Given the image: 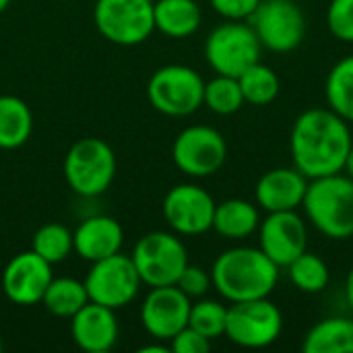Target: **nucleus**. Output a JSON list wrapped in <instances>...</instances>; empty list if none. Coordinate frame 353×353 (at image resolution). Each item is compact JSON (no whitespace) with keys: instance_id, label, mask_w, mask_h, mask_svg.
I'll return each mask as SVG.
<instances>
[{"instance_id":"31","label":"nucleus","mask_w":353,"mask_h":353,"mask_svg":"<svg viewBox=\"0 0 353 353\" xmlns=\"http://www.w3.org/2000/svg\"><path fill=\"white\" fill-rule=\"evenodd\" d=\"M327 27L343 43H353V0H331L327 8Z\"/></svg>"},{"instance_id":"25","label":"nucleus","mask_w":353,"mask_h":353,"mask_svg":"<svg viewBox=\"0 0 353 353\" xmlns=\"http://www.w3.org/2000/svg\"><path fill=\"white\" fill-rule=\"evenodd\" d=\"M325 97L335 114L353 122V54L341 58L329 70L325 81Z\"/></svg>"},{"instance_id":"34","label":"nucleus","mask_w":353,"mask_h":353,"mask_svg":"<svg viewBox=\"0 0 353 353\" xmlns=\"http://www.w3.org/2000/svg\"><path fill=\"white\" fill-rule=\"evenodd\" d=\"M211 8L225 21H248L261 0H209Z\"/></svg>"},{"instance_id":"15","label":"nucleus","mask_w":353,"mask_h":353,"mask_svg":"<svg viewBox=\"0 0 353 353\" xmlns=\"http://www.w3.org/2000/svg\"><path fill=\"white\" fill-rule=\"evenodd\" d=\"M259 248L281 269L308 248V228L298 211H275L261 219Z\"/></svg>"},{"instance_id":"10","label":"nucleus","mask_w":353,"mask_h":353,"mask_svg":"<svg viewBox=\"0 0 353 353\" xmlns=\"http://www.w3.org/2000/svg\"><path fill=\"white\" fill-rule=\"evenodd\" d=\"M283 331V314L269 300H246L228 306L225 337L246 350H263L273 345Z\"/></svg>"},{"instance_id":"4","label":"nucleus","mask_w":353,"mask_h":353,"mask_svg":"<svg viewBox=\"0 0 353 353\" xmlns=\"http://www.w3.org/2000/svg\"><path fill=\"white\" fill-rule=\"evenodd\" d=\"M64 178L79 196L103 194L116 178L114 149L95 137L79 139L64 157Z\"/></svg>"},{"instance_id":"11","label":"nucleus","mask_w":353,"mask_h":353,"mask_svg":"<svg viewBox=\"0 0 353 353\" xmlns=\"http://www.w3.org/2000/svg\"><path fill=\"white\" fill-rule=\"evenodd\" d=\"M248 23L261 46L275 54L294 52L306 37V14L296 0H261Z\"/></svg>"},{"instance_id":"12","label":"nucleus","mask_w":353,"mask_h":353,"mask_svg":"<svg viewBox=\"0 0 353 353\" xmlns=\"http://www.w3.org/2000/svg\"><path fill=\"white\" fill-rule=\"evenodd\" d=\"M228 157L223 134L205 124H194L178 132L172 145L174 165L190 178H207L221 170Z\"/></svg>"},{"instance_id":"2","label":"nucleus","mask_w":353,"mask_h":353,"mask_svg":"<svg viewBox=\"0 0 353 353\" xmlns=\"http://www.w3.org/2000/svg\"><path fill=\"white\" fill-rule=\"evenodd\" d=\"M211 281L230 304L269 298L277 288L279 267L261 248L236 246L223 250L213 261Z\"/></svg>"},{"instance_id":"32","label":"nucleus","mask_w":353,"mask_h":353,"mask_svg":"<svg viewBox=\"0 0 353 353\" xmlns=\"http://www.w3.org/2000/svg\"><path fill=\"white\" fill-rule=\"evenodd\" d=\"M176 285L192 300V298H205L207 292L213 288V281H211V271H205L203 267H196V265H186V269L182 271V275L178 277Z\"/></svg>"},{"instance_id":"36","label":"nucleus","mask_w":353,"mask_h":353,"mask_svg":"<svg viewBox=\"0 0 353 353\" xmlns=\"http://www.w3.org/2000/svg\"><path fill=\"white\" fill-rule=\"evenodd\" d=\"M343 170L347 172V176H350V178H353V145H352V149H350V153H347V157H345Z\"/></svg>"},{"instance_id":"37","label":"nucleus","mask_w":353,"mask_h":353,"mask_svg":"<svg viewBox=\"0 0 353 353\" xmlns=\"http://www.w3.org/2000/svg\"><path fill=\"white\" fill-rule=\"evenodd\" d=\"M8 4H10V0H0V14L8 8Z\"/></svg>"},{"instance_id":"9","label":"nucleus","mask_w":353,"mask_h":353,"mask_svg":"<svg viewBox=\"0 0 353 353\" xmlns=\"http://www.w3.org/2000/svg\"><path fill=\"white\" fill-rule=\"evenodd\" d=\"M83 283L87 288L89 302L108 306L112 310H120L132 304L143 285L130 254H122V250L91 263Z\"/></svg>"},{"instance_id":"13","label":"nucleus","mask_w":353,"mask_h":353,"mask_svg":"<svg viewBox=\"0 0 353 353\" xmlns=\"http://www.w3.org/2000/svg\"><path fill=\"white\" fill-rule=\"evenodd\" d=\"M213 196L196 184H176L163 199V217L178 236H201L213 228Z\"/></svg>"},{"instance_id":"20","label":"nucleus","mask_w":353,"mask_h":353,"mask_svg":"<svg viewBox=\"0 0 353 353\" xmlns=\"http://www.w3.org/2000/svg\"><path fill=\"white\" fill-rule=\"evenodd\" d=\"M155 31L172 39H184L199 31L203 12L196 0H153Z\"/></svg>"},{"instance_id":"14","label":"nucleus","mask_w":353,"mask_h":353,"mask_svg":"<svg viewBox=\"0 0 353 353\" xmlns=\"http://www.w3.org/2000/svg\"><path fill=\"white\" fill-rule=\"evenodd\" d=\"M190 306V298L178 285L151 288L141 304L139 319L143 329L155 341L168 343L178 331L188 325Z\"/></svg>"},{"instance_id":"24","label":"nucleus","mask_w":353,"mask_h":353,"mask_svg":"<svg viewBox=\"0 0 353 353\" xmlns=\"http://www.w3.org/2000/svg\"><path fill=\"white\" fill-rule=\"evenodd\" d=\"M89 302L87 288L74 277H54L41 298V306L56 319H72Z\"/></svg>"},{"instance_id":"1","label":"nucleus","mask_w":353,"mask_h":353,"mask_svg":"<svg viewBox=\"0 0 353 353\" xmlns=\"http://www.w3.org/2000/svg\"><path fill=\"white\" fill-rule=\"evenodd\" d=\"M352 145L350 122L331 108H310L302 112L290 132L294 168L308 180L343 172Z\"/></svg>"},{"instance_id":"17","label":"nucleus","mask_w":353,"mask_h":353,"mask_svg":"<svg viewBox=\"0 0 353 353\" xmlns=\"http://www.w3.org/2000/svg\"><path fill=\"white\" fill-rule=\"evenodd\" d=\"M120 335L116 310L87 302L70 319V337L79 350L87 353L110 352Z\"/></svg>"},{"instance_id":"7","label":"nucleus","mask_w":353,"mask_h":353,"mask_svg":"<svg viewBox=\"0 0 353 353\" xmlns=\"http://www.w3.org/2000/svg\"><path fill=\"white\" fill-rule=\"evenodd\" d=\"M261 41L244 21H225L217 25L205 41V58L217 74L240 77L248 66L261 60Z\"/></svg>"},{"instance_id":"18","label":"nucleus","mask_w":353,"mask_h":353,"mask_svg":"<svg viewBox=\"0 0 353 353\" xmlns=\"http://www.w3.org/2000/svg\"><path fill=\"white\" fill-rule=\"evenodd\" d=\"M308 178L298 168H275L263 174L254 188V199L267 213L298 211L304 203Z\"/></svg>"},{"instance_id":"30","label":"nucleus","mask_w":353,"mask_h":353,"mask_svg":"<svg viewBox=\"0 0 353 353\" xmlns=\"http://www.w3.org/2000/svg\"><path fill=\"white\" fill-rule=\"evenodd\" d=\"M225 323H228V306H223L217 300L199 298V302L190 306L188 327H192L194 331H199L211 341L225 335Z\"/></svg>"},{"instance_id":"3","label":"nucleus","mask_w":353,"mask_h":353,"mask_svg":"<svg viewBox=\"0 0 353 353\" xmlns=\"http://www.w3.org/2000/svg\"><path fill=\"white\" fill-rule=\"evenodd\" d=\"M308 221L331 240L353 236V178L339 174L308 182L302 203Z\"/></svg>"},{"instance_id":"8","label":"nucleus","mask_w":353,"mask_h":353,"mask_svg":"<svg viewBox=\"0 0 353 353\" xmlns=\"http://www.w3.org/2000/svg\"><path fill=\"white\" fill-rule=\"evenodd\" d=\"M93 23L108 41L139 46L155 31L153 0H97Z\"/></svg>"},{"instance_id":"26","label":"nucleus","mask_w":353,"mask_h":353,"mask_svg":"<svg viewBox=\"0 0 353 353\" xmlns=\"http://www.w3.org/2000/svg\"><path fill=\"white\" fill-rule=\"evenodd\" d=\"M238 83H240L244 101L252 103V105H269L271 101L277 99V95L281 91L279 77L275 74L273 68H269L261 60L254 62L252 66H248L238 77Z\"/></svg>"},{"instance_id":"6","label":"nucleus","mask_w":353,"mask_h":353,"mask_svg":"<svg viewBox=\"0 0 353 353\" xmlns=\"http://www.w3.org/2000/svg\"><path fill=\"white\" fill-rule=\"evenodd\" d=\"M143 285H176L188 265V250L178 234L149 232L141 236L130 254Z\"/></svg>"},{"instance_id":"27","label":"nucleus","mask_w":353,"mask_h":353,"mask_svg":"<svg viewBox=\"0 0 353 353\" xmlns=\"http://www.w3.org/2000/svg\"><path fill=\"white\" fill-rule=\"evenodd\" d=\"M31 250L39 254L50 265H58L66 261L74 252L72 244V230H68L64 223H46L41 225L31 240Z\"/></svg>"},{"instance_id":"19","label":"nucleus","mask_w":353,"mask_h":353,"mask_svg":"<svg viewBox=\"0 0 353 353\" xmlns=\"http://www.w3.org/2000/svg\"><path fill=\"white\" fill-rule=\"evenodd\" d=\"M72 244L79 259L95 263L122 250L124 230L120 221L110 215H91L72 232Z\"/></svg>"},{"instance_id":"35","label":"nucleus","mask_w":353,"mask_h":353,"mask_svg":"<svg viewBox=\"0 0 353 353\" xmlns=\"http://www.w3.org/2000/svg\"><path fill=\"white\" fill-rule=\"evenodd\" d=\"M345 302H347V306H350L353 314V267L350 269L347 279H345Z\"/></svg>"},{"instance_id":"16","label":"nucleus","mask_w":353,"mask_h":353,"mask_svg":"<svg viewBox=\"0 0 353 353\" xmlns=\"http://www.w3.org/2000/svg\"><path fill=\"white\" fill-rule=\"evenodd\" d=\"M52 265L33 250L14 254L2 271V292L14 306H35L41 302L50 281Z\"/></svg>"},{"instance_id":"29","label":"nucleus","mask_w":353,"mask_h":353,"mask_svg":"<svg viewBox=\"0 0 353 353\" xmlns=\"http://www.w3.org/2000/svg\"><path fill=\"white\" fill-rule=\"evenodd\" d=\"M244 103L246 101H244V95L236 77L217 74L215 79L205 83L203 105H207L213 114L230 116V114H236Z\"/></svg>"},{"instance_id":"33","label":"nucleus","mask_w":353,"mask_h":353,"mask_svg":"<svg viewBox=\"0 0 353 353\" xmlns=\"http://www.w3.org/2000/svg\"><path fill=\"white\" fill-rule=\"evenodd\" d=\"M168 343H170V352L174 353H207L211 350V339H207L205 335H201L188 325L182 331H178Z\"/></svg>"},{"instance_id":"22","label":"nucleus","mask_w":353,"mask_h":353,"mask_svg":"<svg viewBox=\"0 0 353 353\" xmlns=\"http://www.w3.org/2000/svg\"><path fill=\"white\" fill-rule=\"evenodd\" d=\"M306 353H353V319L331 316L316 323L304 337Z\"/></svg>"},{"instance_id":"5","label":"nucleus","mask_w":353,"mask_h":353,"mask_svg":"<svg viewBox=\"0 0 353 353\" xmlns=\"http://www.w3.org/2000/svg\"><path fill=\"white\" fill-rule=\"evenodd\" d=\"M205 81L186 64H165L147 83L149 103L163 116L184 118L203 105Z\"/></svg>"},{"instance_id":"21","label":"nucleus","mask_w":353,"mask_h":353,"mask_svg":"<svg viewBox=\"0 0 353 353\" xmlns=\"http://www.w3.org/2000/svg\"><path fill=\"white\" fill-rule=\"evenodd\" d=\"M261 213L259 207L244 199H228L215 205L213 228L225 240H244L259 232Z\"/></svg>"},{"instance_id":"28","label":"nucleus","mask_w":353,"mask_h":353,"mask_svg":"<svg viewBox=\"0 0 353 353\" xmlns=\"http://www.w3.org/2000/svg\"><path fill=\"white\" fill-rule=\"evenodd\" d=\"M285 269L296 290L304 294H321L323 290H327L329 279H331V271L327 263L319 254L308 252V250L302 252L298 259H294Z\"/></svg>"},{"instance_id":"23","label":"nucleus","mask_w":353,"mask_h":353,"mask_svg":"<svg viewBox=\"0 0 353 353\" xmlns=\"http://www.w3.org/2000/svg\"><path fill=\"white\" fill-rule=\"evenodd\" d=\"M33 132L31 108L17 95H0V149L23 147Z\"/></svg>"},{"instance_id":"38","label":"nucleus","mask_w":353,"mask_h":353,"mask_svg":"<svg viewBox=\"0 0 353 353\" xmlns=\"http://www.w3.org/2000/svg\"><path fill=\"white\" fill-rule=\"evenodd\" d=\"M0 352H2V337H0Z\"/></svg>"}]
</instances>
